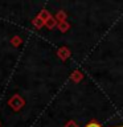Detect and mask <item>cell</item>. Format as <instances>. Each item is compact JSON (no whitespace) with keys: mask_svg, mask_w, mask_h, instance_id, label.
I'll use <instances>...</instances> for the list:
<instances>
[{"mask_svg":"<svg viewBox=\"0 0 123 127\" xmlns=\"http://www.w3.org/2000/svg\"><path fill=\"white\" fill-rule=\"evenodd\" d=\"M85 127H103V126H101L98 122H90V123H87ZM113 127H123V126H113Z\"/></svg>","mask_w":123,"mask_h":127,"instance_id":"1","label":"cell"}]
</instances>
